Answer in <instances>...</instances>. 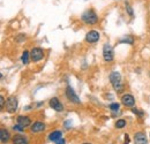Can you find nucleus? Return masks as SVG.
<instances>
[{
    "label": "nucleus",
    "instance_id": "1",
    "mask_svg": "<svg viewBox=\"0 0 150 144\" xmlns=\"http://www.w3.org/2000/svg\"><path fill=\"white\" fill-rule=\"evenodd\" d=\"M81 20H82L86 24L93 25V24H96V23L98 22V16H97V14L95 13L94 9H88V11H86V12L81 15Z\"/></svg>",
    "mask_w": 150,
    "mask_h": 144
},
{
    "label": "nucleus",
    "instance_id": "2",
    "mask_svg": "<svg viewBox=\"0 0 150 144\" xmlns=\"http://www.w3.org/2000/svg\"><path fill=\"white\" fill-rule=\"evenodd\" d=\"M110 81L117 92H121L124 90V85L121 83V75L118 72H112L110 74Z\"/></svg>",
    "mask_w": 150,
    "mask_h": 144
},
{
    "label": "nucleus",
    "instance_id": "3",
    "mask_svg": "<svg viewBox=\"0 0 150 144\" xmlns=\"http://www.w3.org/2000/svg\"><path fill=\"white\" fill-rule=\"evenodd\" d=\"M103 58L105 61L111 62L114 58V53H113V49L110 44H105L103 47Z\"/></svg>",
    "mask_w": 150,
    "mask_h": 144
},
{
    "label": "nucleus",
    "instance_id": "4",
    "mask_svg": "<svg viewBox=\"0 0 150 144\" xmlns=\"http://www.w3.org/2000/svg\"><path fill=\"white\" fill-rule=\"evenodd\" d=\"M44 58V51L40 47H35L30 51V59L34 62H38Z\"/></svg>",
    "mask_w": 150,
    "mask_h": 144
},
{
    "label": "nucleus",
    "instance_id": "5",
    "mask_svg": "<svg viewBox=\"0 0 150 144\" xmlns=\"http://www.w3.org/2000/svg\"><path fill=\"white\" fill-rule=\"evenodd\" d=\"M16 108H18V99H16V97H14V96L8 97L7 102H6V109H7V112L13 113V112L16 111Z\"/></svg>",
    "mask_w": 150,
    "mask_h": 144
},
{
    "label": "nucleus",
    "instance_id": "6",
    "mask_svg": "<svg viewBox=\"0 0 150 144\" xmlns=\"http://www.w3.org/2000/svg\"><path fill=\"white\" fill-rule=\"evenodd\" d=\"M66 97H67V99H68V100H71L73 104H76V105L81 104V100H80V98L76 96V93L74 92L73 88H71L69 85L66 88Z\"/></svg>",
    "mask_w": 150,
    "mask_h": 144
},
{
    "label": "nucleus",
    "instance_id": "7",
    "mask_svg": "<svg viewBox=\"0 0 150 144\" xmlns=\"http://www.w3.org/2000/svg\"><path fill=\"white\" fill-rule=\"evenodd\" d=\"M49 105L53 108L54 111H57V112H62L64 111V105L61 104V102H59V99L57 97H53V98L50 99Z\"/></svg>",
    "mask_w": 150,
    "mask_h": 144
},
{
    "label": "nucleus",
    "instance_id": "8",
    "mask_svg": "<svg viewBox=\"0 0 150 144\" xmlns=\"http://www.w3.org/2000/svg\"><path fill=\"white\" fill-rule=\"evenodd\" d=\"M121 102H122V104L125 105V106H127V107H132V106H134V104H135V99H134V97L132 96V95H124L122 97H121Z\"/></svg>",
    "mask_w": 150,
    "mask_h": 144
},
{
    "label": "nucleus",
    "instance_id": "9",
    "mask_svg": "<svg viewBox=\"0 0 150 144\" xmlns=\"http://www.w3.org/2000/svg\"><path fill=\"white\" fill-rule=\"evenodd\" d=\"M99 39V34L96 30H91L86 35V40L88 43H96Z\"/></svg>",
    "mask_w": 150,
    "mask_h": 144
},
{
    "label": "nucleus",
    "instance_id": "10",
    "mask_svg": "<svg viewBox=\"0 0 150 144\" xmlns=\"http://www.w3.org/2000/svg\"><path fill=\"white\" fill-rule=\"evenodd\" d=\"M134 142L135 144H147V137L144 133H136L134 135Z\"/></svg>",
    "mask_w": 150,
    "mask_h": 144
},
{
    "label": "nucleus",
    "instance_id": "11",
    "mask_svg": "<svg viewBox=\"0 0 150 144\" xmlns=\"http://www.w3.org/2000/svg\"><path fill=\"white\" fill-rule=\"evenodd\" d=\"M18 124H19L20 126L22 127H28L30 126V124H31V120H30V118L29 116H24V115H20L18 116Z\"/></svg>",
    "mask_w": 150,
    "mask_h": 144
},
{
    "label": "nucleus",
    "instance_id": "12",
    "mask_svg": "<svg viewBox=\"0 0 150 144\" xmlns=\"http://www.w3.org/2000/svg\"><path fill=\"white\" fill-rule=\"evenodd\" d=\"M45 129V125L43 124V122H34L33 125H31V133H35V134H37V133H40V131H43Z\"/></svg>",
    "mask_w": 150,
    "mask_h": 144
},
{
    "label": "nucleus",
    "instance_id": "13",
    "mask_svg": "<svg viewBox=\"0 0 150 144\" xmlns=\"http://www.w3.org/2000/svg\"><path fill=\"white\" fill-rule=\"evenodd\" d=\"M60 138H61V131H59V130H54V131L50 133V135H49V140L52 142H57Z\"/></svg>",
    "mask_w": 150,
    "mask_h": 144
},
{
    "label": "nucleus",
    "instance_id": "14",
    "mask_svg": "<svg viewBox=\"0 0 150 144\" xmlns=\"http://www.w3.org/2000/svg\"><path fill=\"white\" fill-rule=\"evenodd\" d=\"M0 138H1V142H7L11 138V135L6 129H1L0 130Z\"/></svg>",
    "mask_w": 150,
    "mask_h": 144
},
{
    "label": "nucleus",
    "instance_id": "15",
    "mask_svg": "<svg viewBox=\"0 0 150 144\" xmlns=\"http://www.w3.org/2000/svg\"><path fill=\"white\" fill-rule=\"evenodd\" d=\"M25 142H27V140L22 135H15L13 137V143L14 144H25Z\"/></svg>",
    "mask_w": 150,
    "mask_h": 144
},
{
    "label": "nucleus",
    "instance_id": "16",
    "mask_svg": "<svg viewBox=\"0 0 150 144\" xmlns=\"http://www.w3.org/2000/svg\"><path fill=\"white\" fill-rule=\"evenodd\" d=\"M29 58H30V52H28V51H24V52L22 53L21 60H22V62H23L24 65H28V64H29Z\"/></svg>",
    "mask_w": 150,
    "mask_h": 144
},
{
    "label": "nucleus",
    "instance_id": "17",
    "mask_svg": "<svg viewBox=\"0 0 150 144\" xmlns=\"http://www.w3.org/2000/svg\"><path fill=\"white\" fill-rule=\"evenodd\" d=\"M120 43H126V44H133L134 43V38L132 36H125L122 39H120Z\"/></svg>",
    "mask_w": 150,
    "mask_h": 144
},
{
    "label": "nucleus",
    "instance_id": "18",
    "mask_svg": "<svg viewBox=\"0 0 150 144\" xmlns=\"http://www.w3.org/2000/svg\"><path fill=\"white\" fill-rule=\"evenodd\" d=\"M125 126H126V120H124V119H119V120H117L115 127H117L118 129H121V128H124Z\"/></svg>",
    "mask_w": 150,
    "mask_h": 144
},
{
    "label": "nucleus",
    "instance_id": "19",
    "mask_svg": "<svg viewBox=\"0 0 150 144\" xmlns=\"http://www.w3.org/2000/svg\"><path fill=\"white\" fill-rule=\"evenodd\" d=\"M110 109H111L112 112L118 111V109H119V104H118V103H112V104L110 105Z\"/></svg>",
    "mask_w": 150,
    "mask_h": 144
},
{
    "label": "nucleus",
    "instance_id": "20",
    "mask_svg": "<svg viewBox=\"0 0 150 144\" xmlns=\"http://www.w3.org/2000/svg\"><path fill=\"white\" fill-rule=\"evenodd\" d=\"M125 6H126V9H127V13H128L131 16H133L134 13H133V9H132V7L129 6V4H128V2H125Z\"/></svg>",
    "mask_w": 150,
    "mask_h": 144
},
{
    "label": "nucleus",
    "instance_id": "21",
    "mask_svg": "<svg viewBox=\"0 0 150 144\" xmlns=\"http://www.w3.org/2000/svg\"><path fill=\"white\" fill-rule=\"evenodd\" d=\"M132 112H133L134 114H137V115H140V116H143V112H140V109H137V108L133 107L132 108Z\"/></svg>",
    "mask_w": 150,
    "mask_h": 144
},
{
    "label": "nucleus",
    "instance_id": "22",
    "mask_svg": "<svg viewBox=\"0 0 150 144\" xmlns=\"http://www.w3.org/2000/svg\"><path fill=\"white\" fill-rule=\"evenodd\" d=\"M13 129H14V130H18V131H24V127L20 126L19 124H18L16 126L13 127Z\"/></svg>",
    "mask_w": 150,
    "mask_h": 144
},
{
    "label": "nucleus",
    "instance_id": "23",
    "mask_svg": "<svg viewBox=\"0 0 150 144\" xmlns=\"http://www.w3.org/2000/svg\"><path fill=\"white\" fill-rule=\"evenodd\" d=\"M4 105H5V98L1 96V97H0V106H1V108L4 107Z\"/></svg>",
    "mask_w": 150,
    "mask_h": 144
},
{
    "label": "nucleus",
    "instance_id": "24",
    "mask_svg": "<svg viewBox=\"0 0 150 144\" xmlns=\"http://www.w3.org/2000/svg\"><path fill=\"white\" fill-rule=\"evenodd\" d=\"M124 144H129V137H128V135H125V142Z\"/></svg>",
    "mask_w": 150,
    "mask_h": 144
},
{
    "label": "nucleus",
    "instance_id": "25",
    "mask_svg": "<svg viewBox=\"0 0 150 144\" xmlns=\"http://www.w3.org/2000/svg\"><path fill=\"white\" fill-rule=\"evenodd\" d=\"M66 142H65V140L64 138H60V140H58L56 142V144H65Z\"/></svg>",
    "mask_w": 150,
    "mask_h": 144
},
{
    "label": "nucleus",
    "instance_id": "26",
    "mask_svg": "<svg viewBox=\"0 0 150 144\" xmlns=\"http://www.w3.org/2000/svg\"><path fill=\"white\" fill-rule=\"evenodd\" d=\"M83 144H91V143H83Z\"/></svg>",
    "mask_w": 150,
    "mask_h": 144
}]
</instances>
